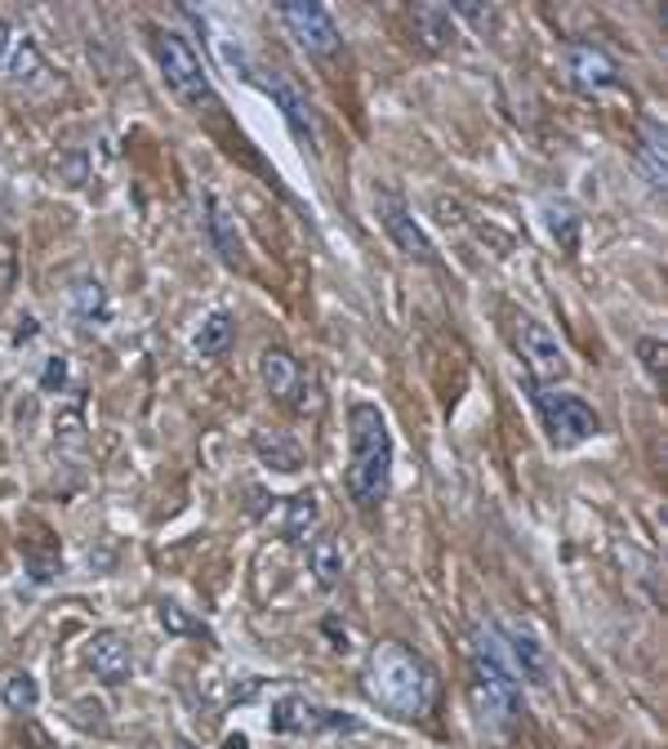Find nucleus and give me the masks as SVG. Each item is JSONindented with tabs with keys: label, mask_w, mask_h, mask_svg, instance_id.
<instances>
[{
	"label": "nucleus",
	"mask_w": 668,
	"mask_h": 749,
	"mask_svg": "<svg viewBox=\"0 0 668 749\" xmlns=\"http://www.w3.org/2000/svg\"><path fill=\"white\" fill-rule=\"evenodd\" d=\"M517 696L521 678L504 651V638L495 625L468 629V705L486 732L504 736L517 727Z\"/></svg>",
	"instance_id": "nucleus-1"
},
{
	"label": "nucleus",
	"mask_w": 668,
	"mask_h": 749,
	"mask_svg": "<svg viewBox=\"0 0 668 749\" xmlns=\"http://www.w3.org/2000/svg\"><path fill=\"white\" fill-rule=\"evenodd\" d=\"M415 23L423 27V40H428V50H450L455 45V14L450 5H419L415 10Z\"/></svg>",
	"instance_id": "nucleus-23"
},
{
	"label": "nucleus",
	"mask_w": 668,
	"mask_h": 749,
	"mask_svg": "<svg viewBox=\"0 0 668 749\" xmlns=\"http://www.w3.org/2000/svg\"><path fill=\"white\" fill-rule=\"evenodd\" d=\"M232 340H236V321H232V312H210L206 321H201V331H197V340H193V353L197 357H223L227 348H232Z\"/></svg>",
	"instance_id": "nucleus-22"
},
{
	"label": "nucleus",
	"mask_w": 668,
	"mask_h": 749,
	"mask_svg": "<svg viewBox=\"0 0 668 749\" xmlns=\"http://www.w3.org/2000/svg\"><path fill=\"white\" fill-rule=\"evenodd\" d=\"M638 353H642V366L655 374V380H664V344L659 340H638Z\"/></svg>",
	"instance_id": "nucleus-28"
},
{
	"label": "nucleus",
	"mask_w": 668,
	"mask_h": 749,
	"mask_svg": "<svg viewBox=\"0 0 668 749\" xmlns=\"http://www.w3.org/2000/svg\"><path fill=\"white\" fill-rule=\"evenodd\" d=\"M561 63H566V76L580 94H602V89H615L619 85V63L602 50L597 40H566L561 45Z\"/></svg>",
	"instance_id": "nucleus-10"
},
{
	"label": "nucleus",
	"mask_w": 668,
	"mask_h": 749,
	"mask_svg": "<svg viewBox=\"0 0 668 749\" xmlns=\"http://www.w3.org/2000/svg\"><path fill=\"white\" fill-rule=\"evenodd\" d=\"M59 438L67 442V446H81L85 442V433H81V410H67V415H59Z\"/></svg>",
	"instance_id": "nucleus-29"
},
{
	"label": "nucleus",
	"mask_w": 668,
	"mask_h": 749,
	"mask_svg": "<svg viewBox=\"0 0 668 749\" xmlns=\"http://www.w3.org/2000/svg\"><path fill=\"white\" fill-rule=\"evenodd\" d=\"M361 687L384 714L401 723H419L428 705H433V665L406 642H379L366 661Z\"/></svg>",
	"instance_id": "nucleus-2"
},
{
	"label": "nucleus",
	"mask_w": 668,
	"mask_h": 749,
	"mask_svg": "<svg viewBox=\"0 0 668 749\" xmlns=\"http://www.w3.org/2000/svg\"><path fill=\"white\" fill-rule=\"evenodd\" d=\"M393 487V433L374 402H352L348 410V495L361 513L379 508Z\"/></svg>",
	"instance_id": "nucleus-3"
},
{
	"label": "nucleus",
	"mask_w": 668,
	"mask_h": 749,
	"mask_svg": "<svg viewBox=\"0 0 668 749\" xmlns=\"http://www.w3.org/2000/svg\"><path fill=\"white\" fill-rule=\"evenodd\" d=\"M531 397H535V410L544 419V433H548L553 446L570 451V446L597 438L602 419H597V410L584 397H576V393H553V389H540V384H531Z\"/></svg>",
	"instance_id": "nucleus-5"
},
{
	"label": "nucleus",
	"mask_w": 668,
	"mask_h": 749,
	"mask_svg": "<svg viewBox=\"0 0 668 749\" xmlns=\"http://www.w3.org/2000/svg\"><path fill=\"white\" fill-rule=\"evenodd\" d=\"M152 54H157V67H161L165 85L174 89V99L183 108H193V112H214L219 108V94L210 85V72L201 63V54L178 32L152 27Z\"/></svg>",
	"instance_id": "nucleus-4"
},
{
	"label": "nucleus",
	"mask_w": 668,
	"mask_h": 749,
	"mask_svg": "<svg viewBox=\"0 0 668 749\" xmlns=\"http://www.w3.org/2000/svg\"><path fill=\"white\" fill-rule=\"evenodd\" d=\"M374 214H379V228L388 232V242H393L406 259H415V263H437V250H433V242H428V232L415 223L410 206H406L397 193L379 187V193H374Z\"/></svg>",
	"instance_id": "nucleus-8"
},
{
	"label": "nucleus",
	"mask_w": 668,
	"mask_h": 749,
	"mask_svg": "<svg viewBox=\"0 0 668 749\" xmlns=\"http://www.w3.org/2000/svg\"><path fill=\"white\" fill-rule=\"evenodd\" d=\"M59 165L67 170V183H72V187H81V183H85V174H89V165H85V157H81V152H76V157H63Z\"/></svg>",
	"instance_id": "nucleus-30"
},
{
	"label": "nucleus",
	"mask_w": 668,
	"mask_h": 749,
	"mask_svg": "<svg viewBox=\"0 0 668 749\" xmlns=\"http://www.w3.org/2000/svg\"><path fill=\"white\" fill-rule=\"evenodd\" d=\"M312 531H317V495H312V491H299V495L285 500L281 540H285V544H304Z\"/></svg>",
	"instance_id": "nucleus-18"
},
{
	"label": "nucleus",
	"mask_w": 668,
	"mask_h": 749,
	"mask_svg": "<svg viewBox=\"0 0 668 749\" xmlns=\"http://www.w3.org/2000/svg\"><path fill=\"white\" fill-rule=\"evenodd\" d=\"M259 374H263V384L268 393L281 402V406H290L295 415H317L325 406L321 397V384H317V374L304 370L290 353H285L281 344H268L263 357H259Z\"/></svg>",
	"instance_id": "nucleus-6"
},
{
	"label": "nucleus",
	"mask_w": 668,
	"mask_h": 749,
	"mask_svg": "<svg viewBox=\"0 0 668 749\" xmlns=\"http://www.w3.org/2000/svg\"><path fill=\"white\" fill-rule=\"evenodd\" d=\"M250 81H259V85L272 94L276 108H281V116H285V125H290V134L299 138L308 152H317V121H312V103L304 99V89H299L295 81H285L281 72H272V76H250Z\"/></svg>",
	"instance_id": "nucleus-12"
},
{
	"label": "nucleus",
	"mask_w": 668,
	"mask_h": 749,
	"mask_svg": "<svg viewBox=\"0 0 668 749\" xmlns=\"http://www.w3.org/2000/svg\"><path fill=\"white\" fill-rule=\"evenodd\" d=\"M499 638H504V651H508V661H512L517 678H521V683H531V687H548V678H553L548 647H544L527 625H517V621H512Z\"/></svg>",
	"instance_id": "nucleus-13"
},
{
	"label": "nucleus",
	"mask_w": 668,
	"mask_h": 749,
	"mask_svg": "<svg viewBox=\"0 0 668 749\" xmlns=\"http://www.w3.org/2000/svg\"><path fill=\"white\" fill-rule=\"evenodd\" d=\"M281 23L290 27L295 45L308 59H330L339 50V27L321 5H281Z\"/></svg>",
	"instance_id": "nucleus-11"
},
{
	"label": "nucleus",
	"mask_w": 668,
	"mask_h": 749,
	"mask_svg": "<svg viewBox=\"0 0 668 749\" xmlns=\"http://www.w3.org/2000/svg\"><path fill=\"white\" fill-rule=\"evenodd\" d=\"M157 616H161V625H165L170 634H193V638H201V642H214V629H210V625H201V621H193L178 602H161V606H157Z\"/></svg>",
	"instance_id": "nucleus-26"
},
{
	"label": "nucleus",
	"mask_w": 668,
	"mask_h": 749,
	"mask_svg": "<svg viewBox=\"0 0 668 749\" xmlns=\"http://www.w3.org/2000/svg\"><path fill=\"white\" fill-rule=\"evenodd\" d=\"M183 749H187V745H183Z\"/></svg>",
	"instance_id": "nucleus-33"
},
{
	"label": "nucleus",
	"mask_w": 668,
	"mask_h": 749,
	"mask_svg": "<svg viewBox=\"0 0 668 749\" xmlns=\"http://www.w3.org/2000/svg\"><path fill=\"white\" fill-rule=\"evenodd\" d=\"M72 312L89 326H103L112 317V304H108V291H103L99 277H81L72 286Z\"/></svg>",
	"instance_id": "nucleus-21"
},
{
	"label": "nucleus",
	"mask_w": 668,
	"mask_h": 749,
	"mask_svg": "<svg viewBox=\"0 0 668 749\" xmlns=\"http://www.w3.org/2000/svg\"><path fill=\"white\" fill-rule=\"evenodd\" d=\"M10 45H14V27L0 19V67H5V54H10Z\"/></svg>",
	"instance_id": "nucleus-31"
},
{
	"label": "nucleus",
	"mask_w": 668,
	"mask_h": 749,
	"mask_svg": "<svg viewBox=\"0 0 668 749\" xmlns=\"http://www.w3.org/2000/svg\"><path fill=\"white\" fill-rule=\"evenodd\" d=\"M664 144H668L664 121H655V116H642V125H638V165H642V174L651 179V187H664V183H668Z\"/></svg>",
	"instance_id": "nucleus-16"
},
{
	"label": "nucleus",
	"mask_w": 668,
	"mask_h": 749,
	"mask_svg": "<svg viewBox=\"0 0 668 749\" xmlns=\"http://www.w3.org/2000/svg\"><path fill=\"white\" fill-rule=\"evenodd\" d=\"M517 348H521V357H527V366H531V384L544 389V384L566 380V370H570L566 348L557 344V335L548 331L540 317H521L517 321Z\"/></svg>",
	"instance_id": "nucleus-9"
},
{
	"label": "nucleus",
	"mask_w": 668,
	"mask_h": 749,
	"mask_svg": "<svg viewBox=\"0 0 668 749\" xmlns=\"http://www.w3.org/2000/svg\"><path fill=\"white\" fill-rule=\"evenodd\" d=\"M206 232H210V246L219 250V259H223L227 268H242V263H246L242 237H236V223H232L227 206H223L214 193H206Z\"/></svg>",
	"instance_id": "nucleus-15"
},
{
	"label": "nucleus",
	"mask_w": 668,
	"mask_h": 749,
	"mask_svg": "<svg viewBox=\"0 0 668 749\" xmlns=\"http://www.w3.org/2000/svg\"><path fill=\"white\" fill-rule=\"evenodd\" d=\"M89 670H94V678H103L108 687H121V683H129V674H134V661H129V642L116 634V629H99L89 638Z\"/></svg>",
	"instance_id": "nucleus-14"
},
{
	"label": "nucleus",
	"mask_w": 668,
	"mask_h": 749,
	"mask_svg": "<svg viewBox=\"0 0 668 749\" xmlns=\"http://www.w3.org/2000/svg\"><path fill=\"white\" fill-rule=\"evenodd\" d=\"M63 384H67V357H50V361H45V370H40V389L59 393Z\"/></svg>",
	"instance_id": "nucleus-27"
},
{
	"label": "nucleus",
	"mask_w": 668,
	"mask_h": 749,
	"mask_svg": "<svg viewBox=\"0 0 668 749\" xmlns=\"http://www.w3.org/2000/svg\"><path fill=\"white\" fill-rule=\"evenodd\" d=\"M0 705H5L10 714H32L40 705V687L27 670H14L5 674V683H0Z\"/></svg>",
	"instance_id": "nucleus-24"
},
{
	"label": "nucleus",
	"mask_w": 668,
	"mask_h": 749,
	"mask_svg": "<svg viewBox=\"0 0 668 749\" xmlns=\"http://www.w3.org/2000/svg\"><path fill=\"white\" fill-rule=\"evenodd\" d=\"M36 72H40V50H36V40H32V36L14 40V54L5 59V76H10L14 85H32Z\"/></svg>",
	"instance_id": "nucleus-25"
},
{
	"label": "nucleus",
	"mask_w": 668,
	"mask_h": 749,
	"mask_svg": "<svg viewBox=\"0 0 668 749\" xmlns=\"http://www.w3.org/2000/svg\"><path fill=\"white\" fill-rule=\"evenodd\" d=\"M223 749H250V740H246L242 732H236V736H227V740H223Z\"/></svg>",
	"instance_id": "nucleus-32"
},
{
	"label": "nucleus",
	"mask_w": 668,
	"mask_h": 749,
	"mask_svg": "<svg viewBox=\"0 0 668 749\" xmlns=\"http://www.w3.org/2000/svg\"><path fill=\"white\" fill-rule=\"evenodd\" d=\"M544 223L553 232V242L566 250V255H576L580 250V232H584V214L570 206V201H548L544 206Z\"/></svg>",
	"instance_id": "nucleus-20"
},
{
	"label": "nucleus",
	"mask_w": 668,
	"mask_h": 749,
	"mask_svg": "<svg viewBox=\"0 0 668 749\" xmlns=\"http://www.w3.org/2000/svg\"><path fill=\"white\" fill-rule=\"evenodd\" d=\"M308 567H312V580L321 589H339L344 580V549L334 536H317L312 549H308Z\"/></svg>",
	"instance_id": "nucleus-19"
},
{
	"label": "nucleus",
	"mask_w": 668,
	"mask_h": 749,
	"mask_svg": "<svg viewBox=\"0 0 668 749\" xmlns=\"http://www.w3.org/2000/svg\"><path fill=\"white\" fill-rule=\"evenodd\" d=\"M268 727L276 736H317V732H357L361 723L352 714H339V710H325L317 705V700L290 691V696H281L272 700V710H268Z\"/></svg>",
	"instance_id": "nucleus-7"
},
{
	"label": "nucleus",
	"mask_w": 668,
	"mask_h": 749,
	"mask_svg": "<svg viewBox=\"0 0 668 749\" xmlns=\"http://www.w3.org/2000/svg\"><path fill=\"white\" fill-rule=\"evenodd\" d=\"M255 455L268 468H276V474H299V468H304V446L285 429H259L255 433Z\"/></svg>",
	"instance_id": "nucleus-17"
}]
</instances>
